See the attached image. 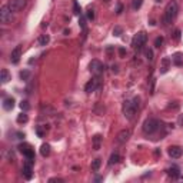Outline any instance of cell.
<instances>
[{"label": "cell", "instance_id": "obj_34", "mask_svg": "<svg viewBox=\"0 0 183 183\" xmlns=\"http://www.w3.org/2000/svg\"><path fill=\"white\" fill-rule=\"evenodd\" d=\"M113 34H115V36H120V34H122V27H120V26H116L115 30H113Z\"/></svg>", "mask_w": 183, "mask_h": 183}, {"label": "cell", "instance_id": "obj_38", "mask_svg": "<svg viewBox=\"0 0 183 183\" xmlns=\"http://www.w3.org/2000/svg\"><path fill=\"white\" fill-rule=\"evenodd\" d=\"M122 10H123V6H122V4H119V6H117V11H116V13H117V15H120V13H122Z\"/></svg>", "mask_w": 183, "mask_h": 183}, {"label": "cell", "instance_id": "obj_41", "mask_svg": "<svg viewBox=\"0 0 183 183\" xmlns=\"http://www.w3.org/2000/svg\"><path fill=\"white\" fill-rule=\"evenodd\" d=\"M103 2H105V3H109V2H110V0H103Z\"/></svg>", "mask_w": 183, "mask_h": 183}, {"label": "cell", "instance_id": "obj_17", "mask_svg": "<svg viewBox=\"0 0 183 183\" xmlns=\"http://www.w3.org/2000/svg\"><path fill=\"white\" fill-rule=\"evenodd\" d=\"M0 80H2V83H7L9 80H10V75H9L7 69H2V72H0Z\"/></svg>", "mask_w": 183, "mask_h": 183}, {"label": "cell", "instance_id": "obj_24", "mask_svg": "<svg viewBox=\"0 0 183 183\" xmlns=\"http://www.w3.org/2000/svg\"><path fill=\"white\" fill-rule=\"evenodd\" d=\"M142 3H143V0H132V9L137 10V9L142 7Z\"/></svg>", "mask_w": 183, "mask_h": 183}, {"label": "cell", "instance_id": "obj_1", "mask_svg": "<svg viewBox=\"0 0 183 183\" xmlns=\"http://www.w3.org/2000/svg\"><path fill=\"white\" fill-rule=\"evenodd\" d=\"M177 11H179V6H177V3H176L175 0L169 2L168 6H166V9H164V13H163V24L164 26L170 24V23L176 19Z\"/></svg>", "mask_w": 183, "mask_h": 183}, {"label": "cell", "instance_id": "obj_9", "mask_svg": "<svg viewBox=\"0 0 183 183\" xmlns=\"http://www.w3.org/2000/svg\"><path fill=\"white\" fill-rule=\"evenodd\" d=\"M132 136V132L130 129H123V130H120L119 133H117V136H116V142L119 143V145H123V143H126L129 139H130Z\"/></svg>", "mask_w": 183, "mask_h": 183}, {"label": "cell", "instance_id": "obj_31", "mask_svg": "<svg viewBox=\"0 0 183 183\" xmlns=\"http://www.w3.org/2000/svg\"><path fill=\"white\" fill-rule=\"evenodd\" d=\"M29 76H30V73H29V70H24V72H20V77L23 79V80H27L29 79Z\"/></svg>", "mask_w": 183, "mask_h": 183}, {"label": "cell", "instance_id": "obj_29", "mask_svg": "<svg viewBox=\"0 0 183 183\" xmlns=\"http://www.w3.org/2000/svg\"><path fill=\"white\" fill-rule=\"evenodd\" d=\"M145 54H146V59L147 60H153V50H152V49H146Z\"/></svg>", "mask_w": 183, "mask_h": 183}, {"label": "cell", "instance_id": "obj_28", "mask_svg": "<svg viewBox=\"0 0 183 183\" xmlns=\"http://www.w3.org/2000/svg\"><path fill=\"white\" fill-rule=\"evenodd\" d=\"M163 40H164V39L162 37V36H159V37L155 39V47H157V49L160 47V46L163 45Z\"/></svg>", "mask_w": 183, "mask_h": 183}, {"label": "cell", "instance_id": "obj_36", "mask_svg": "<svg viewBox=\"0 0 183 183\" xmlns=\"http://www.w3.org/2000/svg\"><path fill=\"white\" fill-rule=\"evenodd\" d=\"M36 132H37V135L40 136V137H43V136H45V132L41 130V127H40V126H37V129H36Z\"/></svg>", "mask_w": 183, "mask_h": 183}, {"label": "cell", "instance_id": "obj_14", "mask_svg": "<svg viewBox=\"0 0 183 183\" xmlns=\"http://www.w3.org/2000/svg\"><path fill=\"white\" fill-rule=\"evenodd\" d=\"M102 140H103L102 135H94L93 137H92V146H93V149H94V150H99V149H100Z\"/></svg>", "mask_w": 183, "mask_h": 183}, {"label": "cell", "instance_id": "obj_33", "mask_svg": "<svg viewBox=\"0 0 183 183\" xmlns=\"http://www.w3.org/2000/svg\"><path fill=\"white\" fill-rule=\"evenodd\" d=\"M64 180L60 179V177H52V179H49V183H63Z\"/></svg>", "mask_w": 183, "mask_h": 183}, {"label": "cell", "instance_id": "obj_2", "mask_svg": "<svg viewBox=\"0 0 183 183\" xmlns=\"http://www.w3.org/2000/svg\"><path fill=\"white\" fill-rule=\"evenodd\" d=\"M142 129H143V133H145V135H153V133H156V132L160 129V122L157 119L150 117V119L145 120Z\"/></svg>", "mask_w": 183, "mask_h": 183}, {"label": "cell", "instance_id": "obj_37", "mask_svg": "<svg viewBox=\"0 0 183 183\" xmlns=\"http://www.w3.org/2000/svg\"><path fill=\"white\" fill-rule=\"evenodd\" d=\"M119 54H120V57H124V54H126V50H124L123 47H120L119 49Z\"/></svg>", "mask_w": 183, "mask_h": 183}, {"label": "cell", "instance_id": "obj_23", "mask_svg": "<svg viewBox=\"0 0 183 183\" xmlns=\"http://www.w3.org/2000/svg\"><path fill=\"white\" fill-rule=\"evenodd\" d=\"M173 63L176 64V66H182L183 64V60H182V54H180V53H176L175 54V57H173Z\"/></svg>", "mask_w": 183, "mask_h": 183}, {"label": "cell", "instance_id": "obj_7", "mask_svg": "<svg viewBox=\"0 0 183 183\" xmlns=\"http://www.w3.org/2000/svg\"><path fill=\"white\" fill-rule=\"evenodd\" d=\"M33 159H26L24 164H23V169H22V173H23V177L26 180H30L33 177Z\"/></svg>", "mask_w": 183, "mask_h": 183}, {"label": "cell", "instance_id": "obj_32", "mask_svg": "<svg viewBox=\"0 0 183 183\" xmlns=\"http://www.w3.org/2000/svg\"><path fill=\"white\" fill-rule=\"evenodd\" d=\"M29 107H30V106H29V103H27L26 100L20 103V109H22V110H24V112H26V110H29Z\"/></svg>", "mask_w": 183, "mask_h": 183}, {"label": "cell", "instance_id": "obj_22", "mask_svg": "<svg viewBox=\"0 0 183 183\" xmlns=\"http://www.w3.org/2000/svg\"><path fill=\"white\" fill-rule=\"evenodd\" d=\"M100 164H102V159H99V157L94 159V160L92 162V170H93V172H97V170L100 169Z\"/></svg>", "mask_w": 183, "mask_h": 183}, {"label": "cell", "instance_id": "obj_4", "mask_svg": "<svg viewBox=\"0 0 183 183\" xmlns=\"http://www.w3.org/2000/svg\"><path fill=\"white\" fill-rule=\"evenodd\" d=\"M122 110H123L124 117H126L127 120H132L133 119V116L136 115V112H137V107L133 105V102L132 100H126V102H123Z\"/></svg>", "mask_w": 183, "mask_h": 183}, {"label": "cell", "instance_id": "obj_11", "mask_svg": "<svg viewBox=\"0 0 183 183\" xmlns=\"http://www.w3.org/2000/svg\"><path fill=\"white\" fill-rule=\"evenodd\" d=\"M20 57H22V46H16L10 53V62L13 64H17L20 62Z\"/></svg>", "mask_w": 183, "mask_h": 183}, {"label": "cell", "instance_id": "obj_21", "mask_svg": "<svg viewBox=\"0 0 183 183\" xmlns=\"http://www.w3.org/2000/svg\"><path fill=\"white\" fill-rule=\"evenodd\" d=\"M49 41H50L49 34H41L40 37L37 39V45L39 46H46V45H49Z\"/></svg>", "mask_w": 183, "mask_h": 183}, {"label": "cell", "instance_id": "obj_16", "mask_svg": "<svg viewBox=\"0 0 183 183\" xmlns=\"http://www.w3.org/2000/svg\"><path fill=\"white\" fill-rule=\"evenodd\" d=\"M15 107V99L13 97H6L3 100V109L4 110H11V109Z\"/></svg>", "mask_w": 183, "mask_h": 183}, {"label": "cell", "instance_id": "obj_3", "mask_svg": "<svg viewBox=\"0 0 183 183\" xmlns=\"http://www.w3.org/2000/svg\"><path fill=\"white\" fill-rule=\"evenodd\" d=\"M146 41H147V34H146V32H139V33H136L135 36H133V39H132V47L139 52V50L143 49V46L146 45Z\"/></svg>", "mask_w": 183, "mask_h": 183}, {"label": "cell", "instance_id": "obj_6", "mask_svg": "<svg viewBox=\"0 0 183 183\" xmlns=\"http://www.w3.org/2000/svg\"><path fill=\"white\" fill-rule=\"evenodd\" d=\"M89 70L92 72L94 75V77H100L102 75H103V72H105V66H103V63H102L100 60H92L89 64Z\"/></svg>", "mask_w": 183, "mask_h": 183}, {"label": "cell", "instance_id": "obj_5", "mask_svg": "<svg viewBox=\"0 0 183 183\" xmlns=\"http://www.w3.org/2000/svg\"><path fill=\"white\" fill-rule=\"evenodd\" d=\"M11 20H13V11L10 10L9 4L2 6V9H0V22L3 24H9V23H11Z\"/></svg>", "mask_w": 183, "mask_h": 183}, {"label": "cell", "instance_id": "obj_18", "mask_svg": "<svg viewBox=\"0 0 183 183\" xmlns=\"http://www.w3.org/2000/svg\"><path fill=\"white\" fill-rule=\"evenodd\" d=\"M119 160H120V155L117 152H115V153H112L110 157H109V166H113V164L119 163Z\"/></svg>", "mask_w": 183, "mask_h": 183}, {"label": "cell", "instance_id": "obj_12", "mask_svg": "<svg viewBox=\"0 0 183 183\" xmlns=\"http://www.w3.org/2000/svg\"><path fill=\"white\" fill-rule=\"evenodd\" d=\"M99 85H100V82H99V77L90 79L89 82L86 83V86H85V92H86V93H92V92H94V90L99 87Z\"/></svg>", "mask_w": 183, "mask_h": 183}, {"label": "cell", "instance_id": "obj_35", "mask_svg": "<svg viewBox=\"0 0 183 183\" xmlns=\"http://www.w3.org/2000/svg\"><path fill=\"white\" fill-rule=\"evenodd\" d=\"M173 37H175V40H179V39H180V29H176L175 30V36H173Z\"/></svg>", "mask_w": 183, "mask_h": 183}, {"label": "cell", "instance_id": "obj_8", "mask_svg": "<svg viewBox=\"0 0 183 183\" xmlns=\"http://www.w3.org/2000/svg\"><path fill=\"white\" fill-rule=\"evenodd\" d=\"M7 4H9V7H10V10L13 11V13H17V11L24 9V6H26V0H10Z\"/></svg>", "mask_w": 183, "mask_h": 183}, {"label": "cell", "instance_id": "obj_15", "mask_svg": "<svg viewBox=\"0 0 183 183\" xmlns=\"http://www.w3.org/2000/svg\"><path fill=\"white\" fill-rule=\"evenodd\" d=\"M170 63H172V60L169 59V57H164V59H162V66H160V73H162V75L168 73L169 68H170Z\"/></svg>", "mask_w": 183, "mask_h": 183}, {"label": "cell", "instance_id": "obj_19", "mask_svg": "<svg viewBox=\"0 0 183 183\" xmlns=\"http://www.w3.org/2000/svg\"><path fill=\"white\" fill-rule=\"evenodd\" d=\"M168 175L170 176V177H173V179H177V177L180 176V172H179V169L176 168V166H173V168L168 169Z\"/></svg>", "mask_w": 183, "mask_h": 183}, {"label": "cell", "instance_id": "obj_13", "mask_svg": "<svg viewBox=\"0 0 183 183\" xmlns=\"http://www.w3.org/2000/svg\"><path fill=\"white\" fill-rule=\"evenodd\" d=\"M168 153L172 159H179V157L183 155V149L180 147V146H170V147L168 149Z\"/></svg>", "mask_w": 183, "mask_h": 183}, {"label": "cell", "instance_id": "obj_25", "mask_svg": "<svg viewBox=\"0 0 183 183\" xmlns=\"http://www.w3.org/2000/svg\"><path fill=\"white\" fill-rule=\"evenodd\" d=\"M79 24H80V27L83 29V33L86 34V32H87V29H86V17L80 16V19H79Z\"/></svg>", "mask_w": 183, "mask_h": 183}, {"label": "cell", "instance_id": "obj_39", "mask_svg": "<svg viewBox=\"0 0 183 183\" xmlns=\"http://www.w3.org/2000/svg\"><path fill=\"white\" fill-rule=\"evenodd\" d=\"M177 107H179L177 103H176V105H170V106H169V109H177Z\"/></svg>", "mask_w": 183, "mask_h": 183}, {"label": "cell", "instance_id": "obj_30", "mask_svg": "<svg viewBox=\"0 0 183 183\" xmlns=\"http://www.w3.org/2000/svg\"><path fill=\"white\" fill-rule=\"evenodd\" d=\"M86 17L89 20H94V10H93V9H89V10H87Z\"/></svg>", "mask_w": 183, "mask_h": 183}, {"label": "cell", "instance_id": "obj_27", "mask_svg": "<svg viewBox=\"0 0 183 183\" xmlns=\"http://www.w3.org/2000/svg\"><path fill=\"white\" fill-rule=\"evenodd\" d=\"M80 11H82V9H80L79 3L76 0H73V13H75V15H80Z\"/></svg>", "mask_w": 183, "mask_h": 183}, {"label": "cell", "instance_id": "obj_10", "mask_svg": "<svg viewBox=\"0 0 183 183\" xmlns=\"http://www.w3.org/2000/svg\"><path fill=\"white\" fill-rule=\"evenodd\" d=\"M19 150L26 156V159H33L34 160V150L32 149V146H30L29 143H22V145H19Z\"/></svg>", "mask_w": 183, "mask_h": 183}, {"label": "cell", "instance_id": "obj_26", "mask_svg": "<svg viewBox=\"0 0 183 183\" xmlns=\"http://www.w3.org/2000/svg\"><path fill=\"white\" fill-rule=\"evenodd\" d=\"M27 120H29V117H27V115L26 113H22V115H19L17 116V123H26Z\"/></svg>", "mask_w": 183, "mask_h": 183}, {"label": "cell", "instance_id": "obj_40", "mask_svg": "<svg viewBox=\"0 0 183 183\" xmlns=\"http://www.w3.org/2000/svg\"><path fill=\"white\" fill-rule=\"evenodd\" d=\"M179 123L183 126V116H180V117H179Z\"/></svg>", "mask_w": 183, "mask_h": 183}, {"label": "cell", "instance_id": "obj_20", "mask_svg": "<svg viewBox=\"0 0 183 183\" xmlns=\"http://www.w3.org/2000/svg\"><path fill=\"white\" fill-rule=\"evenodd\" d=\"M40 155L43 157H47L49 155H50V145H47V143H43V145L40 146Z\"/></svg>", "mask_w": 183, "mask_h": 183}]
</instances>
